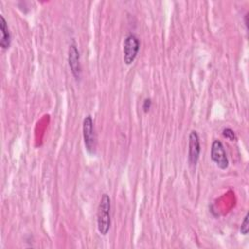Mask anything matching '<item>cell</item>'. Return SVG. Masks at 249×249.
I'll return each mask as SVG.
<instances>
[{
	"label": "cell",
	"instance_id": "3",
	"mask_svg": "<svg viewBox=\"0 0 249 249\" xmlns=\"http://www.w3.org/2000/svg\"><path fill=\"white\" fill-rule=\"evenodd\" d=\"M83 136H84V143L87 151L89 154H94L95 135H94L93 121L90 115H88L83 121Z\"/></svg>",
	"mask_w": 249,
	"mask_h": 249
},
{
	"label": "cell",
	"instance_id": "2",
	"mask_svg": "<svg viewBox=\"0 0 249 249\" xmlns=\"http://www.w3.org/2000/svg\"><path fill=\"white\" fill-rule=\"evenodd\" d=\"M140 49V42L137 36L130 33L126 36L124 42V61L125 64H131L136 58Z\"/></svg>",
	"mask_w": 249,
	"mask_h": 249
},
{
	"label": "cell",
	"instance_id": "5",
	"mask_svg": "<svg viewBox=\"0 0 249 249\" xmlns=\"http://www.w3.org/2000/svg\"><path fill=\"white\" fill-rule=\"evenodd\" d=\"M200 154V143L199 137L196 130L191 131L189 136V154L188 161L190 165H196Z\"/></svg>",
	"mask_w": 249,
	"mask_h": 249
},
{
	"label": "cell",
	"instance_id": "6",
	"mask_svg": "<svg viewBox=\"0 0 249 249\" xmlns=\"http://www.w3.org/2000/svg\"><path fill=\"white\" fill-rule=\"evenodd\" d=\"M68 63L71 72L76 80L81 78V64H80V53L75 44L70 45L68 50Z\"/></svg>",
	"mask_w": 249,
	"mask_h": 249
},
{
	"label": "cell",
	"instance_id": "8",
	"mask_svg": "<svg viewBox=\"0 0 249 249\" xmlns=\"http://www.w3.org/2000/svg\"><path fill=\"white\" fill-rule=\"evenodd\" d=\"M223 135H224V137L228 138V139L231 140V141H233V140L236 139V136H235L234 131H233L232 129H231V128H225V129L223 130Z\"/></svg>",
	"mask_w": 249,
	"mask_h": 249
},
{
	"label": "cell",
	"instance_id": "9",
	"mask_svg": "<svg viewBox=\"0 0 249 249\" xmlns=\"http://www.w3.org/2000/svg\"><path fill=\"white\" fill-rule=\"evenodd\" d=\"M240 232L244 235H246L248 233V214L245 215L244 217V220L241 224V227H240Z\"/></svg>",
	"mask_w": 249,
	"mask_h": 249
},
{
	"label": "cell",
	"instance_id": "1",
	"mask_svg": "<svg viewBox=\"0 0 249 249\" xmlns=\"http://www.w3.org/2000/svg\"><path fill=\"white\" fill-rule=\"evenodd\" d=\"M111 200L107 194H103L97 210V229L100 234L106 235L111 226Z\"/></svg>",
	"mask_w": 249,
	"mask_h": 249
},
{
	"label": "cell",
	"instance_id": "4",
	"mask_svg": "<svg viewBox=\"0 0 249 249\" xmlns=\"http://www.w3.org/2000/svg\"><path fill=\"white\" fill-rule=\"evenodd\" d=\"M211 160L215 162V164L221 168L226 169L229 166V160L224 149V146L221 141L214 140L211 146Z\"/></svg>",
	"mask_w": 249,
	"mask_h": 249
},
{
	"label": "cell",
	"instance_id": "10",
	"mask_svg": "<svg viewBox=\"0 0 249 249\" xmlns=\"http://www.w3.org/2000/svg\"><path fill=\"white\" fill-rule=\"evenodd\" d=\"M151 105H152V101H151V99H150V98H146V99L144 100V102H143V106H142V108H143V110H144V112H145V113H147V112L150 110Z\"/></svg>",
	"mask_w": 249,
	"mask_h": 249
},
{
	"label": "cell",
	"instance_id": "7",
	"mask_svg": "<svg viewBox=\"0 0 249 249\" xmlns=\"http://www.w3.org/2000/svg\"><path fill=\"white\" fill-rule=\"evenodd\" d=\"M0 30H1L0 46L2 47V49H8L11 45V34L9 31L7 21L2 15L0 16Z\"/></svg>",
	"mask_w": 249,
	"mask_h": 249
}]
</instances>
